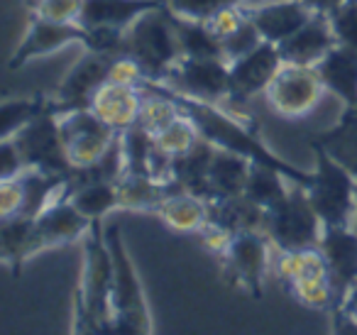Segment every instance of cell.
I'll list each match as a JSON object with an SVG mask.
<instances>
[{
	"label": "cell",
	"instance_id": "6da1fadb",
	"mask_svg": "<svg viewBox=\"0 0 357 335\" xmlns=\"http://www.w3.org/2000/svg\"><path fill=\"white\" fill-rule=\"evenodd\" d=\"M154 84H157L159 89L178 105V110H181V113L199 128V133L204 135L206 140H211L215 147L233 149V152L250 157L252 162L279 169V172L287 174L291 181H298L301 186H308V184H311L313 172L296 169V167H291V164L284 162V159H279L277 154H272L252 130L245 128L243 120L233 118L225 108H220V105H215V103H206V100L189 98V96H181V94H176V91L167 89L164 84H159V81H154Z\"/></svg>",
	"mask_w": 357,
	"mask_h": 335
},
{
	"label": "cell",
	"instance_id": "7a4b0ae2",
	"mask_svg": "<svg viewBox=\"0 0 357 335\" xmlns=\"http://www.w3.org/2000/svg\"><path fill=\"white\" fill-rule=\"evenodd\" d=\"M113 257L103 221L91 223L84 237V267L74 291V333H113Z\"/></svg>",
	"mask_w": 357,
	"mask_h": 335
},
{
	"label": "cell",
	"instance_id": "3957f363",
	"mask_svg": "<svg viewBox=\"0 0 357 335\" xmlns=\"http://www.w3.org/2000/svg\"><path fill=\"white\" fill-rule=\"evenodd\" d=\"M105 242H108L110 257H113V333L123 335H144L152 333V313H149L147 296H144L142 281L137 276L128 247L123 242L120 225L105 228Z\"/></svg>",
	"mask_w": 357,
	"mask_h": 335
},
{
	"label": "cell",
	"instance_id": "277c9868",
	"mask_svg": "<svg viewBox=\"0 0 357 335\" xmlns=\"http://www.w3.org/2000/svg\"><path fill=\"white\" fill-rule=\"evenodd\" d=\"M125 54L142 66L147 81H164L169 69L181 59L169 6L147 10L125 30Z\"/></svg>",
	"mask_w": 357,
	"mask_h": 335
},
{
	"label": "cell",
	"instance_id": "5b68a950",
	"mask_svg": "<svg viewBox=\"0 0 357 335\" xmlns=\"http://www.w3.org/2000/svg\"><path fill=\"white\" fill-rule=\"evenodd\" d=\"M311 152L316 159L313 179L306 186V193L316 208L323 225L352 228L355 221V198H357V177L337 164L323 147L311 142Z\"/></svg>",
	"mask_w": 357,
	"mask_h": 335
},
{
	"label": "cell",
	"instance_id": "8992f818",
	"mask_svg": "<svg viewBox=\"0 0 357 335\" xmlns=\"http://www.w3.org/2000/svg\"><path fill=\"white\" fill-rule=\"evenodd\" d=\"M262 232L282 252L318 247L323 235V223L308 198L306 186L291 181L284 201H279L272 208H264Z\"/></svg>",
	"mask_w": 357,
	"mask_h": 335
},
{
	"label": "cell",
	"instance_id": "52a82bcc",
	"mask_svg": "<svg viewBox=\"0 0 357 335\" xmlns=\"http://www.w3.org/2000/svg\"><path fill=\"white\" fill-rule=\"evenodd\" d=\"M13 142L20 149V157L25 162L27 169H37V172L52 174V177L69 179L71 164L69 152H66L64 137H61L59 128V113L52 105V100H47L15 135Z\"/></svg>",
	"mask_w": 357,
	"mask_h": 335
},
{
	"label": "cell",
	"instance_id": "ba28073f",
	"mask_svg": "<svg viewBox=\"0 0 357 335\" xmlns=\"http://www.w3.org/2000/svg\"><path fill=\"white\" fill-rule=\"evenodd\" d=\"M323 91L326 86H323L316 66L282 61L264 96H267L269 108L282 118H303L318 105Z\"/></svg>",
	"mask_w": 357,
	"mask_h": 335
},
{
	"label": "cell",
	"instance_id": "9c48e42d",
	"mask_svg": "<svg viewBox=\"0 0 357 335\" xmlns=\"http://www.w3.org/2000/svg\"><path fill=\"white\" fill-rule=\"evenodd\" d=\"M167 89L206 103H225L230 94V66L225 59H189L181 57L164 76Z\"/></svg>",
	"mask_w": 357,
	"mask_h": 335
},
{
	"label": "cell",
	"instance_id": "30bf717a",
	"mask_svg": "<svg viewBox=\"0 0 357 335\" xmlns=\"http://www.w3.org/2000/svg\"><path fill=\"white\" fill-rule=\"evenodd\" d=\"M223 274L233 286L248 291L252 299H262L264 271L269 267V240L259 230H240L223 252Z\"/></svg>",
	"mask_w": 357,
	"mask_h": 335
},
{
	"label": "cell",
	"instance_id": "8fae6325",
	"mask_svg": "<svg viewBox=\"0 0 357 335\" xmlns=\"http://www.w3.org/2000/svg\"><path fill=\"white\" fill-rule=\"evenodd\" d=\"M113 61L115 54L86 50L81 54V59L69 69V74L64 76L61 86L56 89V96L52 98V105L56 108V113L91 108L96 94L108 84Z\"/></svg>",
	"mask_w": 357,
	"mask_h": 335
},
{
	"label": "cell",
	"instance_id": "7c38bea8",
	"mask_svg": "<svg viewBox=\"0 0 357 335\" xmlns=\"http://www.w3.org/2000/svg\"><path fill=\"white\" fill-rule=\"evenodd\" d=\"M59 128L74 167L93 164L98 157H103V152L110 147V142L120 135L103 118H98L93 108L59 113Z\"/></svg>",
	"mask_w": 357,
	"mask_h": 335
},
{
	"label": "cell",
	"instance_id": "4fadbf2b",
	"mask_svg": "<svg viewBox=\"0 0 357 335\" xmlns=\"http://www.w3.org/2000/svg\"><path fill=\"white\" fill-rule=\"evenodd\" d=\"M69 45H91V30L81 27L79 22H56L47 20V17L32 15L30 27H27L25 37H22L20 47L8 61V69L17 71L27 64V61L37 59V57H47L52 52H59Z\"/></svg>",
	"mask_w": 357,
	"mask_h": 335
},
{
	"label": "cell",
	"instance_id": "5bb4252c",
	"mask_svg": "<svg viewBox=\"0 0 357 335\" xmlns=\"http://www.w3.org/2000/svg\"><path fill=\"white\" fill-rule=\"evenodd\" d=\"M230 94L225 105H243L259 91H267L269 81L274 79L277 69L282 66L279 47L272 42H262L252 52L243 54L240 59L230 61Z\"/></svg>",
	"mask_w": 357,
	"mask_h": 335
},
{
	"label": "cell",
	"instance_id": "9a60e30c",
	"mask_svg": "<svg viewBox=\"0 0 357 335\" xmlns=\"http://www.w3.org/2000/svg\"><path fill=\"white\" fill-rule=\"evenodd\" d=\"M318 247L326 257L328 276H331L337 308L357 281V230L355 228L323 225Z\"/></svg>",
	"mask_w": 357,
	"mask_h": 335
},
{
	"label": "cell",
	"instance_id": "2e32d148",
	"mask_svg": "<svg viewBox=\"0 0 357 335\" xmlns=\"http://www.w3.org/2000/svg\"><path fill=\"white\" fill-rule=\"evenodd\" d=\"M91 223L66 196H59L35 218L37 242L42 250L47 247H61L69 242L84 240L91 230Z\"/></svg>",
	"mask_w": 357,
	"mask_h": 335
},
{
	"label": "cell",
	"instance_id": "e0dca14e",
	"mask_svg": "<svg viewBox=\"0 0 357 335\" xmlns=\"http://www.w3.org/2000/svg\"><path fill=\"white\" fill-rule=\"evenodd\" d=\"M245 8H248L250 20L255 22L262 40L272 42V45H282L313 17V13L301 0H274V3H259V6Z\"/></svg>",
	"mask_w": 357,
	"mask_h": 335
},
{
	"label": "cell",
	"instance_id": "ac0fdd59",
	"mask_svg": "<svg viewBox=\"0 0 357 335\" xmlns=\"http://www.w3.org/2000/svg\"><path fill=\"white\" fill-rule=\"evenodd\" d=\"M337 45L335 32H333L331 17L313 15L298 32H294L289 40H284L279 47V57L289 64L316 66L333 47Z\"/></svg>",
	"mask_w": 357,
	"mask_h": 335
},
{
	"label": "cell",
	"instance_id": "d6986e66",
	"mask_svg": "<svg viewBox=\"0 0 357 335\" xmlns=\"http://www.w3.org/2000/svg\"><path fill=\"white\" fill-rule=\"evenodd\" d=\"M162 6H167V0H84L79 25L86 30L96 27L128 30L139 15Z\"/></svg>",
	"mask_w": 357,
	"mask_h": 335
},
{
	"label": "cell",
	"instance_id": "ffe728a7",
	"mask_svg": "<svg viewBox=\"0 0 357 335\" xmlns=\"http://www.w3.org/2000/svg\"><path fill=\"white\" fill-rule=\"evenodd\" d=\"M215 149L218 147L201 135L194 147L172 157V181H176L184 191L194 193V196L204 198V201H211L213 193H211L208 174L211 162L215 157Z\"/></svg>",
	"mask_w": 357,
	"mask_h": 335
},
{
	"label": "cell",
	"instance_id": "44dd1931",
	"mask_svg": "<svg viewBox=\"0 0 357 335\" xmlns=\"http://www.w3.org/2000/svg\"><path fill=\"white\" fill-rule=\"evenodd\" d=\"M326 91L335 94L345 105H357V50L335 45L316 64Z\"/></svg>",
	"mask_w": 357,
	"mask_h": 335
},
{
	"label": "cell",
	"instance_id": "7402d4cb",
	"mask_svg": "<svg viewBox=\"0 0 357 335\" xmlns=\"http://www.w3.org/2000/svg\"><path fill=\"white\" fill-rule=\"evenodd\" d=\"M37 252H42V247L37 242L35 218H0V262L10 267L13 274H20L25 262Z\"/></svg>",
	"mask_w": 357,
	"mask_h": 335
},
{
	"label": "cell",
	"instance_id": "603a6c76",
	"mask_svg": "<svg viewBox=\"0 0 357 335\" xmlns=\"http://www.w3.org/2000/svg\"><path fill=\"white\" fill-rule=\"evenodd\" d=\"M139 103H142V91L139 89L108 81V84L96 94L91 108H93L96 115L103 118L110 128L123 133L130 125H135L137 113H139Z\"/></svg>",
	"mask_w": 357,
	"mask_h": 335
},
{
	"label": "cell",
	"instance_id": "cb8c5ba5",
	"mask_svg": "<svg viewBox=\"0 0 357 335\" xmlns=\"http://www.w3.org/2000/svg\"><path fill=\"white\" fill-rule=\"evenodd\" d=\"M176 191H184L176 181H157L147 174H123L118 181L120 208L154 213L159 203Z\"/></svg>",
	"mask_w": 357,
	"mask_h": 335
},
{
	"label": "cell",
	"instance_id": "d4e9b609",
	"mask_svg": "<svg viewBox=\"0 0 357 335\" xmlns=\"http://www.w3.org/2000/svg\"><path fill=\"white\" fill-rule=\"evenodd\" d=\"M250 167H252V159L238 154L233 149H215V157L211 162V193L213 198H235L243 196L245 186H248ZM211 198V201H213Z\"/></svg>",
	"mask_w": 357,
	"mask_h": 335
},
{
	"label": "cell",
	"instance_id": "484cf974",
	"mask_svg": "<svg viewBox=\"0 0 357 335\" xmlns=\"http://www.w3.org/2000/svg\"><path fill=\"white\" fill-rule=\"evenodd\" d=\"M311 142L323 147L337 164L357 177V105H345L340 123L331 130H323Z\"/></svg>",
	"mask_w": 357,
	"mask_h": 335
},
{
	"label": "cell",
	"instance_id": "4316f807",
	"mask_svg": "<svg viewBox=\"0 0 357 335\" xmlns=\"http://www.w3.org/2000/svg\"><path fill=\"white\" fill-rule=\"evenodd\" d=\"M154 216L162 218L172 230L199 232L208 223V203L189 191H176L159 203Z\"/></svg>",
	"mask_w": 357,
	"mask_h": 335
},
{
	"label": "cell",
	"instance_id": "83f0119b",
	"mask_svg": "<svg viewBox=\"0 0 357 335\" xmlns=\"http://www.w3.org/2000/svg\"><path fill=\"white\" fill-rule=\"evenodd\" d=\"M208 203V223L220 225L225 230L235 232L240 230H259L262 232V218L264 208L252 203L248 196H235V198H213Z\"/></svg>",
	"mask_w": 357,
	"mask_h": 335
},
{
	"label": "cell",
	"instance_id": "f1b7e54d",
	"mask_svg": "<svg viewBox=\"0 0 357 335\" xmlns=\"http://www.w3.org/2000/svg\"><path fill=\"white\" fill-rule=\"evenodd\" d=\"M172 22L174 30H176L178 47H181V57H189V59H225L223 45L206 22L178 17L174 13Z\"/></svg>",
	"mask_w": 357,
	"mask_h": 335
},
{
	"label": "cell",
	"instance_id": "f546056e",
	"mask_svg": "<svg viewBox=\"0 0 357 335\" xmlns=\"http://www.w3.org/2000/svg\"><path fill=\"white\" fill-rule=\"evenodd\" d=\"M289 186H291V179L287 174H282L274 167H267V164L252 162L248 186H245V196L252 203H257L259 208H272L287 198Z\"/></svg>",
	"mask_w": 357,
	"mask_h": 335
},
{
	"label": "cell",
	"instance_id": "4dcf8cb0",
	"mask_svg": "<svg viewBox=\"0 0 357 335\" xmlns=\"http://www.w3.org/2000/svg\"><path fill=\"white\" fill-rule=\"evenodd\" d=\"M89 221H103L110 211L120 208L118 184H84L64 193Z\"/></svg>",
	"mask_w": 357,
	"mask_h": 335
},
{
	"label": "cell",
	"instance_id": "1f68e13d",
	"mask_svg": "<svg viewBox=\"0 0 357 335\" xmlns=\"http://www.w3.org/2000/svg\"><path fill=\"white\" fill-rule=\"evenodd\" d=\"M45 103H47L45 96L3 100V103H0V142H3V140H10Z\"/></svg>",
	"mask_w": 357,
	"mask_h": 335
},
{
	"label": "cell",
	"instance_id": "d6a6232c",
	"mask_svg": "<svg viewBox=\"0 0 357 335\" xmlns=\"http://www.w3.org/2000/svg\"><path fill=\"white\" fill-rule=\"evenodd\" d=\"M199 137H201L199 128L181 113L174 123H169L167 128L154 135V144H157L159 149H164L167 154H172V157H176V154L194 147V144L199 142Z\"/></svg>",
	"mask_w": 357,
	"mask_h": 335
},
{
	"label": "cell",
	"instance_id": "836d02e7",
	"mask_svg": "<svg viewBox=\"0 0 357 335\" xmlns=\"http://www.w3.org/2000/svg\"><path fill=\"white\" fill-rule=\"evenodd\" d=\"M248 0H167L169 10L178 17H189V20L208 22L213 15H218L225 8L245 6Z\"/></svg>",
	"mask_w": 357,
	"mask_h": 335
},
{
	"label": "cell",
	"instance_id": "e575fe53",
	"mask_svg": "<svg viewBox=\"0 0 357 335\" xmlns=\"http://www.w3.org/2000/svg\"><path fill=\"white\" fill-rule=\"evenodd\" d=\"M262 35H259V30L255 27V22L250 20V15H248V20L243 22V25L238 27V30L233 32V35H228L225 40H220V45H223V57H225V61H235V59H240L243 54H248V52H252L255 47H259L262 45Z\"/></svg>",
	"mask_w": 357,
	"mask_h": 335
},
{
	"label": "cell",
	"instance_id": "d590c367",
	"mask_svg": "<svg viewBox=\"0 0 357 335\" xmlns=\"http://www.w3.org/2000/svg\"><path fill=\"white\" fill-rule=\"evenodd\" d=\"M337 45L357 50V0H347L345 6L331 17Z\"/></svg>",
	"mask_w": 357,
	"mask_h": 335
},
{
	"label": "cell",
	"instance_id": "8d00e7d4",
	"mask_svg": "<svg viewBox=\"0 0 357 335\" xmlns=\"http://www.w3.org/2000/svg\"><path fill=\"white\" fill-rule=\"evenodd\" d=\"M81 6H84V0H35L32 3L35 13L32 15L56 22H79Z\"/></svg>",
	"mask_w": 357,
	"mask_h": 335
},
{
	"label": "cell",
	"instance_id": "74e56055",
	"mask_svg": "<svg viewBox=\"0 0 357 335\" xmlns=\"http://www.w3.org/2000/svg\"><path fill=\"white\" fill-rule=\"evenodd\" d=\"M331 315H333V330L335 333H357V281L347 291L342 304L331 311Z\"/></svg>",
	"mask_w": 357,
	"mask_h": 335
},
{
	"label": "cell",
	"instance_id": "f35d334b",
	"mask_svg": "<svg viewBox=\"0 0 357 335\" xmlns=\"http://www.w3.org/2000/svg\"><path fill=\"white\" fill-rule=\"evenodd\" d=\"M245 20H248V8L235 6V8H225V10H220L218 15L211 17L206 25L211 27V32H213L218 40H225V37L233 35V32L238 30Z\"/></svg>",
	"mask_w": 357,
	"mask_h": 335
},
{
	"label": "cell",
	"instance_id": "ab89813d",
	"mask_svg": "<svg viewBox=\"0 0 357 335\" xmlns=\"http://www.w3.org/2000/svg\"><path fill=\"white\" fill-rule=\"evenodd\" d=\"M25 162L20 157V149L17 144L10 140H3L0 142V181H10V179H17L22 172H25Z\"/></svg>",
	"mask_w": 357,
	"mask_h": 335
},
{
	"label": "cell",
	"instance_id": "60d3db41",
	"mask_svg": "<svg viewBox=\"0 0 357 335\" xmlns=\"http://www.w3.org/2000/svg\"><path fill=\"white\" fill-rule=\"evenodd\" d=\"M22 211V184L20 179L0 181V218L20 216Z\"/></svg>",
	"mask_w": 357,
	"mask_h": 335
},
{
	"label": "cell",
	"instance_id": "b9f144b4",
	"mask_svg": "<svg viewBox=\"0 0 357 335\" xmlns=\"http://www.w3.org/2000/svg\"><path fill=\"white\" fill-rule=\"evenodd\" d=\"M303 6L313 13V15H326V17H333L342 6H345L347 0H301Z\"/></svg>",
	"mask_w": 357,
	"mask_h": 335
},
{
	"label": "cell",
	"instance_id": "7bdbcfd3",
	"mask_svg": "<svg viewBox=\"0 0 357 335\" xmlns=\"http://www.w3.org/2000/svg\"><path fill=\"white\" fill-rule=\"evenodd\" d=\"M259 3H267V0H248V3H245V6H250V8H252V6H259Z\"/></svg>",
	"mask_w": 357,
	"mask_h": 335
},
{
	"label": "cell",
	"instance_id": "ee69618b",
	"mask_svg": "<svg viewBox=\"0 0 357 335\" xmlns=\"http://www.w3.org/2000/svg\"><path fill=\"white\" fill-rule=\"evenodd\" d=\"M352 228L357 230V198H355V221H352Z\"/></svg>",
	"mask_w": 357,
	"mask_h": 335
}]
</instances>
